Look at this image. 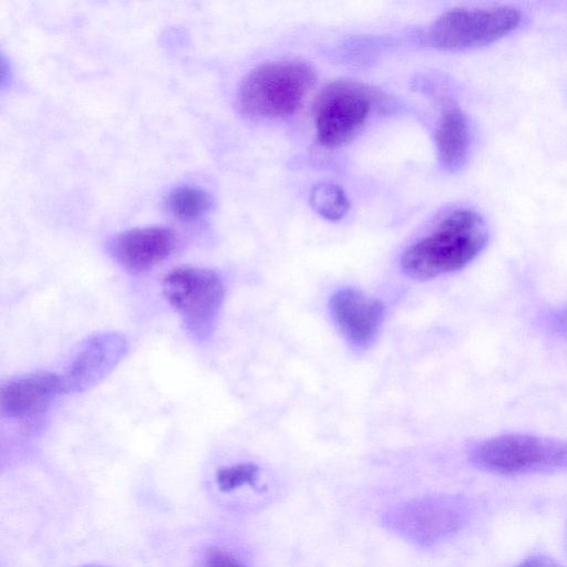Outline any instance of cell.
Masks as SVG:
<instances>
[{"mask_svg":"<svg viewBox=\"0 0 567 567\" xmlns=\"http://www.w3.org/2000/svg\"><path fill=\"white\" fill-rule=\"evenodd\" d=\"M487 226L468 208L445 215L426 235L410 245L401 257L403 272L426 280L464 268L485 248Z\"/></svg>","mask_w":567,"mask_h":567,"instance_id":"obj_1","label":"cell"},{"mask_svg":"<svg viewBox=\"0 0 567 567\" xmlns=\"http://www.w3.org/2000/svg\"><path fill=\"white\" fill-rule=\"evenodd\" d=\"M316 81L313 69L300 61H274L252 69L241 81L237 106L247 118L261 121L292 115Z\"/></svg>","mask_w":567,"mask_h":567,"instance_id":"obj_2","label":"cell"},{"mask_svg":"<svg viewBox=\"0 0 567 567\" xmlns=\"http://www.w3.org/2000/svg\"><path fill=\"white\" fill-rule=\"evenodd\" d=\"M163 292L197 341L213 334L225 299L220 276L208 268L182 266L163 278Z\"/></svg>","mask_w":567,"mask_h":567,"instance_id":"obj_3","label":"cell"},{"mask_svg":"<svg viewBox=\"0 0 567 567\" xmlns=\"http://www.w3.org/2000/svg\"><path fill=\"white\" fill-rule=\"evenodd\" d=\"M472 461L501 475L551 472L567 467V442L528 434L501 435L477 445Z\"/></svg>","mask_w":567,"mask_h":567,"instance_id":"obj_4","label":"cell"},{"mask_svg":"<svg viewBox=\"0 0 567 567\" xmlns=\"http://www.w3.org/2000/svg\"><path fill=\"white\" fill-rule=\"evenodd\" d=\"M522 13L513 7L454 8L430 25L426 40L443 51H463L489 44L514 31Z\"/></svg>","mask_w":567,"mask_h":567,"instance_id":"obj_5","label":"cell"},{"mask_svg":"<svg viewBox=\"0 0 567 567\" xmlns=\"http://www.w3.org/2000/svg\"><path fill=\"white\" fill-rule=\"evenodd\" d=\"M375 92L354 80H337L319 95L315 111L321 145L336 148L350 142L364 126L375 103Z\"/></svg>","mask_w":567,"mask_h":567,"instance_id":"obj_6","label":"cell"},{"mask_svg":"<svg viewBox=\"0 0 567 567\" xmlns=\"http://www.w3.org/2000/svg\"><path fill=\"white\" fill-rule=\"evenodd\" d=\"M126 338L118 332L97 333L85 340L62 375L65 392H84L99 384L125 357Z\"/></svg>","mask_w":567,"mask_h":567,"instance_id":"obj_7","label":"cell"},{"mask_svg":"<svg viewBox=\"0 0 567 567\" xmlns=\"http://www.w3.org/2000/svg\"><path fill=\"white\" fill-rule=\"evenodd\" d=\"M177 245L174 229L161 226L133 228L114 235L106 249L123 268L148 270L168 258Z\"/></svg>","mask_w":567,"mask_h":567,"instance_id":"obj_8","label":"cell"},{"mask_svg":"<svg viewBox=\"0 0 567 567\" xmlns=\"http://www.w3.org/2000/svg\"><path fill=\"white\" fill-rule=\"evenodd\" d=\"M62 392L63 379L56 373L41 371L10 379L1 385V413L11 420H33Z\"/></svg>","mask_w":567,"mask_h":567,"instance_id":"obj_9","label":"cell"},{"mask_svg":"<svg viewBox=\"0 0 567 567\" xmlns=\"http://www.w3.org/2000/svg\"><path fill=\"white\" fill-rule=\"evenodd\" d=\"M330 309L343 337L357 348H365L374 340L384 317V306L379 299L352 287L334 292Z\"/></svg>","mask_w":567,"mask_h":567,"instance_id":"obj_10","label":"cell"},{"mask_svg":"<svg viewBox=\"0 0 567 567\" xmlns=\"http://www.w3.org/2000/svg\"><path fill=\"white\" fill-rule=\"evenodd\" d=\"M435 501L411 503L395 514V525L420 542H432L450 532L456 523L453 512Z\"/></svg>","mask_w":567,"mask_h":567,"instance_id":"obj_11","label":"cell"},{"mask_svg":"<svg viewBox=\"0 0 567 567\" xmlns=\"http://www.w3.org/2000/svg\"><path fill=\"white\" fill-rule=\"evenodd\" d=\"M435 140L442 166L450 172L463 167L471 150V131L460 107L454 104L444 106Z\"/></svg>","mask_w":567,"mask_h":567,"instance_id":"obj_12","label":"cell"},{"mask_svg":"<svg viewBox=\"0 0 567 567\" xmlns=\"http://www.w3.org/2000/svg\"><path fill=\"white\" fill-rule=\"evenodd\" d=\"M168 210L177 218L193 220L206 214L213 207L212 196L195 186H178L166 198Z\"/></svg>","mask_w":567,"mask_h":567,"instance_id":"obj_13","label":"cell"},{"mask_svg":"<svg viewBox=\"0 0 567 567\" xmlns=\"http://www.w3.org/2000/svg\"><path fill=\"white\" fill-rule=\"evenodd\" d=\"M310 205L321 217L331 221L343 218L350 209V202L343 189L329 182L312 187Z\"/></svg>","mask_w":567,"mask_h":567,"instance_id":"obj_14","label":"cell"},{"mask_svg":"<svg viewBox=\"0 0 567 567\" xmlns=\"http://www.w3.org/2000/svg\"><path fill=\"white\" fill-rule=\"evenodd\" d=\"M258 467L251 463H240L219 468L216 484L220 492H231L244 485H252L257 478Z\"/></svg>","mask_w":567,"mask_h":567,"instance_id":"obj_15","label":"cell"},{"mask_svg":"<svg viewBox=\"0 0 567 567\" xmlns=\"http://www.w3.org/2000/svg\"><path fill=\"white\" fill-rule=\"evenodd\" d=\"M205 567H246V565L231 551L210 547L206 550L204 557Z\"/></svg>","mask_w":567,"mask_h":567,"instance_id":"obj_16","label":"cell"},{"mask_svg":"<svg viewBox=\"0 0 567 567\" xmlns=\"http://www.w3.org/2000/svg\"><path fill=\"white\" fill-rule=\"evenodd\" d=\"M550 327L555 333L567 338V306L557 310L550 319Z\"/></svg>","mask_w":567,"mask_h":567,"instance_id":"obj_17","label":"cell"},{"mask_svg":"<svg viewBox=\"0 0 567 567\" xmlns=\"http://www.w3.org/2000/svg\"><path fill=\"white\" fill-rule=\"evenodd\" d=\"M516 567H561L557 561L547 556H532Z\"/></svg>","mask_w":567,"mask_h":567,"instance_id":"obj_18","label":"cell"},{"mask_svg":"<svg viewBox=\"0 0 567 567\" xmlns=\"http://www.w3.org/2000/svg\"><path fill=\"white\" fill-rule=\"evenodd\" d=\"M81 567H113V566H106V565H100V564H90Z\"/></svg>","mask_w":567,"mask_h":567,"instance_id":"obj_19","label":"cell"}]
</instances>
